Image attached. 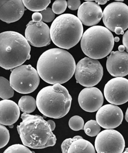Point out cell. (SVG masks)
<instances>
[{"mask_svg":"<svg viewBox=\"0 0 128 153\" xmlns=\"http://www.w3.org/2000/svg\"><path fill=\"white\" fill-rule=\"evenodd\" d=\"M76 66L69 52L61 48H52L41 54L37 69L39 76L46 83L63 84L74 76Z\"/></svg>","mask_w":128,"mask_h":153,"instance_id":"obj_1","label":"cell"},{"mask_svg":"<svg viewBox=\"0 0 128 153\" xmlns=\"http://www.w3.org/2000/svg\"><path fill=\"white\" fill-rule=\"evenodd\" d=\"M21 119L17 130L24 145L33 149H42L56 144V136L42 116L23 113Z\"/></svg>","mask_w":128,"mask_h":153,"instance_id":"obj_2","label":"cell"},{"mask_svg":"<svg viewBox=\"0 0 128 153\" xmlns=\"http://www.w3.org/2000/svg\"><path fill=\"white\" fill-rule=\"evenodd\" d=\"M31 47L25 37L14 31L2 32L0 34V66L11 70L22 65L29 59Z\"/></svg>","mask_w":128,"mask_h":153,"instance_id":"obj_3","label":"cell"},{"mask_svg":"<svg viewBox=\"0 0 128 153\" xmlns=\"http://www.w3.org/2000/svg\"><path fill=\"white\" fill-rule=\"evenodd\" d=\"M36 101L39 111L42 114L47 117L59 119L69 112L72 97L64 86L57 83L40 90Z\"/></svg>","mask_w":128,"mask_h":153,"instance_id":"obj_4","label":"cell"},{"mask_svg":"<svg viewBox=\"0 0 128 153\" xmlns=\"http://www.w3.org/2000/svg\"><path fill=\"white\" fill-rule=\"evenodd\" d=\"M50 34L55 45L61 49H70L81 41L83 35V24L75 15L62 14L52 22Z\"/></svg>","mask_w":128,"mask_h":153,"instance_id":"obj_5","label":"cell"},{"mask_svg":"<svg viewBox=\"0 0 128 153\" xmlns=\"http://www.w3.org/2000/svg\"><path fill=\"white\" fill-rule=\"evenodd\" d=\"M114 39L112 32L106 27L93 26L84 33L81 39V48L88 57L102 59L112 52Z\"/></svg>","mask_w":128,"mask_h":153,"instance_id":"obj_6","label":"cell"},{"mask_svg":"<svg viewBox=\"0 0 128 153\" xmlns=\"http://www.w3.org/2000/svg\"><path fill=\"white\" fill-rule=\"evenodd\" d=\"M10 82L14 90L21 94H29L37 89L40 82L38 71L31 65H22L13 69Z\"/></svg>","mask_w":128,"mask_h":153,"instance_id":"obj_7","label":"cell"},{"mask_svg":"<svg viewBox=\"0 0 128 153\" xmlns=\"http://www.w3.org/2000/svg\"><path fill=\"white\" fill-rule=\"evenodd\" d=\"M102 76V65L97 59L85 57L77 64L75 76L77 83L83 86H95L101 81Z\"/></svg>","mask_w":128,"mask_h":153,"instance_id":"obj_8","label":"cell"},{"mask_svg":"<svg viewBox=\"0 0 128 153\" xmlns=\"http://www.w3.org/2000/svg\"><path fill=\"white\" fill-rule=\"evenodd\" d=\"M102 21L110 31L115 32L117 27L125 31L128 28V7L124 3L115 1L109 4L103 11Z\"/></svg>","mask_w":128,"mask_h":153,"instance_id":"obj_9","label":"cell"},{"mask_svg":"<svg viewBox=\"0 0 128 153\" xmlns=\"http://www.w3.org/2000/svg\"><path fill=\"white\" fill-rule=\"evenodd\" d=\"M95 146L98 153H122L125 143L120 133L113 129H106L97 135Z\"/></svg>","mask_w":128,"mask_h":153,"instance_id":"obj_10","label":"cell"},{"mask_svg":"<svg viewBox=\"0 0 128 153\" xmlns=\"http://www.w3.org/2000/svg\"><path fill=\"white\" fill-rule=\"evenodd\" d=\"M105 99L110 104L121 105L128 102V79L115 77L109 81L104 90Z\"/></svg>","mask_w":128,"mask_h":153,"instance_id":"obj_11","label":"cell"},{"mask_svg":"<svg viewBox=\"0 0 128 153\" xmlns=\"http://www.w3.org/2000/svg\"><path fill=\"white\" fill-rule=\"evenodd\" d=\"M25 38L32 46L41 48L48 46L51 42L50 29L44 22L30 21L26 25Z\"/></svg>","mask_w":128,"mask_h":153,"instance_id":"obj_12","label":"cell"},{"mask_svg":"<svg viewBox=\"0 0 128 153\" xmlns=\"http://www.w3.org/2000/svg\"><path fill=\"white\" fill-rule=\"evenodd\" d=\"M96 121L105 129H113L122 122L124 115L121 109L113 104H108L99 108L96 115Z\"/></svg>","mask_w":128,"mask_h":153,"instance_id":"obj_13","label":"cell"},{"mask_svg":"<svg viewBox=\"0 0 128 153\" xmlns=\"http://www.w3.org/2000/svg\"><path fill=\"white\" fill-rule=\"evenodd\" d=\"M78 102L83 110L93 113L102 106L104 97L101 90L95 87H87L82 90L78 97Z\"/></svg>","mask_w":128,"mask_h":153,"instance_id":"obj_14","label":"cell"},{"mask_svg":"<svg viewBox=\"0 0 128 153\" xmlns=\"http://www.w3.org/2000/svg\"><path fill=\"white\" fill-rule=\"evenodd\" d=\"M25 10L23 1H0V19L7 24L15 22L21 19Z\"/></svg>","mask_w":128,"mask_h":153,"instance_id":"obj_15","label":"cell"},{"mask_svg":"<svg viewBox=\"0 0 128 153\" xmlns=\"http://www.w3.org/2000/svg\"><path fill=\"white\" fill-rule=\"evenodd\" d=\"M101 7L92 1L87 0L78 9L77 17L82 23L87 26H96L102 18Z\"/></svg>","mask_w":128,"mask_h":153,"instance_id":"obj_16","label":"cell"},{"mask_svg":"<svg viewBox=\"0 0 128 153\" xmlns=\"http://www.w3.org/2000/svg\"><path fill=\"white\" fill-rule=\"evenodd\" d=\"M107 69L115 77L128 75V53L126 51H112L107 60Z\"/></svg>","mask_w":128,"mask_h":153,"instance_id":"obj_17","label":"cell"},{"mask_svg":"<svg viewBox=\"0 0 128 153\" xmlns=\"http://www.w3.org/2000/svg\"><path fill=\"white\" fill-rule=\"evenodd\" d=\"M61 149L63 153H96L93 145L79 135L65 140L62 143Z\"/></svg>","mask_w":128,"mask_h":153,"instance_id":"obj_18","label":"cell"},{"mask_svg":"<svg viewBox=\"0 0 128 153\" xmlns=\"http://www.w3.org/2000/svg\"><path fill=\"white\" fill-rule=\"evenodd\" d=\"M1 124L10 126L15 123L19 119V106L12 100H3L0 102Z\"/></svg>","mask_w":128,"mask_h":153,"instance_id":"obj_19","label":"cell"},{"mask_svg":"<svg viewBox=\"0 0 128 153\" xmlns=\"http://www.w3.org/2000/svg\"><path fill=\"white\" fill-rule=\"evenodd\" d=\"M18 106L22 113H32L37 108V101L32 96L22 97L18 101Z\"/></svg>","mask_w":128,"mask_h":153,"instance_id":"obj_20","label":"cell"},{"mask_svg":"<svg viewBox=\"0 0 128 153\" xmlns=\"http://www.w3.org/2000/svg\"><path fill=\"white\" fill-rule=\"evenodd\" d=\"M25 7L29 10L38 12L44 10L50 4V0H37V1H30V0H24L23 1Z\"/></svg>","mask_w":128,"mask_h":153,"instance_id":"obj_21","label":"cell"},{"mask_svg":"<svg viewBox=\"0 0 128 153\" xmlns=\"http://www.w3.org/2000/svg\"><path fill=\"white\" fill-rule=\"evenodd\" d=\"M1 87H0V97L2 100H8L14 96V89L9 81L5 78L1 76Z\"/></svg>","mask_w":128,"mask_h":153,"instance_id":"obj_22","label":"cell"},{"mask_svg":"<svg viewBox=\"0 0 128 153\" xmlns=\"http://www.w3.org/2000/svg\"><path fill=\"white\" fill-rule=\"evenodd\" d=\"M84 130L87 135L90 137H96L100 133L101 126L96 121L90 120L84 125Z\"/></svg>","mask_w":128,"mask_h":153,"instance_id":"obj_23","label":"cell"},{"mask_svg":"<svg viewBox=\"0 0 128 153\" xmlns=\"http://www.w3.org/2000/svg\"><path fill=\"white\" fill-rule=\"evenodd\" d=\"M69 126L74 131H79L84 129V122L83 119L78 115L71 117L68 122Z\"/></svg>","mask_w":128,"mask_h":153,"instance_id":"obj_24","label":"cell"},{"mask_svg":"<svg viewBox=\"0 0 128 153\" xmlns=\"http://www.w3.org/2000/svg\"><path fill=\"white\" fill-rule=\"evenodd\" d=\"M4 153H32V152L27 146L21 144H15L7 148L4 151Z\"/></svg>","mask_w":128,"mask_h":153,"instance_id":"obj_25","label":"cell"},{"mask_svg":"<svg viewBox=\"0 0 128 153\" xmlns=\"http://www.w3.org/2000/svg\"><path fill=\"white\" fill-rule=\"evenodd\" d=\"M67 7V1L65 0H57L52 4V10L56 14H61L65 11Z\"/></svg>","mask_w":128,"mask_h":153,"instance_id":"obj_26","label":"cell"},{"mask_svg":"<svg viewBox=\"0 0 128 153\" xmlns=\"http://www.w3.org/2000/svg\"><path fill=\"white\" fill-rule=\"evenodd\" d=\"M0 134H1V140H0V148L2 149L5 146L10 140V133L9 130L5 126V125H0Z\"/></svg>","mask_w":128,"mask_h":153,"instance_id":"obj_27","label":"cell"},{"mask_svg":"<svg viewBox=\"0 0 128 153\" xmlns=\"http://www.w3.org/2000/svg\"><path fill=\"white\" fill-rule=\"evenodd\" d=\"M42 15V21L45 22H50L55 19V13L53 12L52 8L47 7L44 10L40 12Z\"/></svg>","mask_w":128,"mask_h":153,"instance_id":"obj_28","label":"cell"},{"mask_svg":"<svg viewBox=\"0 0 128 153\" xmlns=\"http://www.w3.org/2000/svg\"><path fill=\"white\" fill-rule=\"evenodd\" d=\"M67 6L71 10H76L81 6V2L80 0H68L67 1Z\"/></svg>","mask_w":128,"mask_h":153,"instance_id":"obj_29","label":"cell"},{"mask_svg":"<svg viewBox=\"0 0 128 153\" xmlns=\"http://www.w3.org/2000/svg\"><path fill=\"white\" fill-rule=\"evenodd\" d=\"M32 19L34 22H41L42 20V15L39 12H35L32 15Z\"/></svg>","mask_w":128,"mask_h":153,"instance_id":"obj_30","label":"cell"},{"mask_svg":"<svg viewBox=\"0 0 128 153\" xmlns=\"http://www.w3.org/2000/svg\"><path fill=\"white\" fill-rule=\"evenodd\" d=\"M122 44L128 53V30L125 32L122 37Z\"/></svg>","mask_w":128,"mask_h":153,"instance_id":"obj_31","label":"cell"},{"mask_svg":"<svg viewBox=\"0 0 128 153\" xmlns=\"http://www.w3.org/2000/svg\"><path fill=\"white\" fill-rule=\"evenodd\" d=\"M114 32L117 35H120V34L124 35V31L123 30L122 28L120 27H115V32Z\"/></svg>","mask_w":128,"mask_h":153,"instance_id":"obj_32","label":"cell"},{"mask_svg":"<svg viewBox=\"0 0 128 153\" xmlns=\"http://www.w3.org/2000/svg\"><path fill=\"white\" fill-rule=\"evenodd\" d=\"M47 122H48V123L50 124V125L51 126L52 131H54L55 130V127H56L55 123L54 122V121H53L52 120H49V121H47Z\"/></svg>","mask_w":128,"mask_h":153,"instance_id":"obj_33","label":"cell"},{"mask_svg":"<svg viewBox=\"0 0 128 153\" xmlns=\"http://www.w3.org/2000/svg\"><path fill=\"white\" fill-rule=\"evenodd\" d=\"M95 2L96 3H97L99 5H104L108 2V1L107 0H96Z\"/></svg>","mask_w":128,"mask_h":153,"instance_id":"obj_34","label":"cell"},{"mask_svg":"<svg viewBox=\"0 0 128 153\" xmlns=\"http://www.w3.org/2000/svg\"><path fill=\"white\" fill-rule=\"evenodd\" d=\"M118 51L122 52V51H124L125 49V46H124V45H120V46H118Z\"/></svg>","mask_w":128,"mask_h":153,"instance_id":"obj_35","label":"cell"},{"mask_svg":"<svg viewBox=\"0 0 128 153\" xmlns=\"http://www.w3.org/2000/svg\"><path fill=\"white\" fill-rule=\"evenodd\" d=\"M125 120L127 121V122H128V108L127 110V111H126V113H125Z\"/></svg>","mask_w":128,"mask_h":153,"instance_id":"obj_36","label":"cell"},{"mask_svg":"<svg viewBox=\"0 0 128 153\" xmlns=\"http://www.w3.org/2000/svg\"><path fill=\"white\" fill-rule=\"evenodd\" d=\"M115 42H119V41H120V38L118 37H115Z\"/></svg>","mask_w":128,"mask_h":153,"instance_id":"obj_37","label":"cell"},{"mask_svg":"<svg viewBox=\"0 0 128 153\" xmlns=\"http://www.w3.org/2000/svg\"><path fill=\"white\" fill-rule=\"evenodd\" d=\"M124 152L125 153H128V148H127V149L125 150V151H124Z\"/></svg>","mask_w":128,"mask_h":153,"instance_id":"obj_38","label":"cell"},{"mask_svg":"<svg viewBox=\"0 0 128 153\" xmlns=\"http://www.w3.org/2000/svg\"><path fill=\"white\" fill-rule=\"evenodd\" d=\"M9 128H13V125H10V126H9Z\"/></svg>","mask_w":128,"mask_h":153,"instance_id":"obj_39","label":"cell"}]
</instances>
